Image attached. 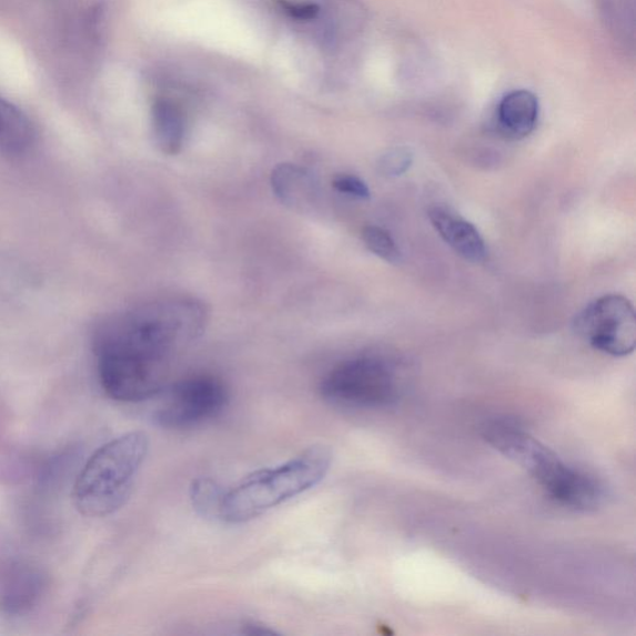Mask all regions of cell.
I'll list each match as a JSON object with an SVG mask.
<instances>
[{
    "label": "cell",
    "mask_w": 636,
    "mask_h": 636,
    "mask_svg": "<svg viewBox=\"0 0 636 636\" xmlns=\"http://www.w3.org/2000/svg\"><path fill=\"white\" fill-rule=\"evenodd\" d=\"M484 437L509 461L526 468L556 503L578 511L597 508L604 497L598 479L568 466L515 422L493 421Z\"/></svg>",
    "instance_id": "obj_2"
},
{
    "label": "cell",
    "mask_w": 636,
    "mask_h": 636,
    "mask_svg": "<svg viewBox=\"0 0 636 636\" xmlns=\"http://www.w3.org/2000/svg\"><path fill=\"white\" fill-rule=\"evenodd\" d=\"M427 216L436 233L458 256L474 264L485 262V240L474 224L444 206H433Z\"/></svg>",
    "instance_id": "obj_8"
},
{
    "label": "cell",
    "mask_w": 636,
    "mask_h": 636,
    "mask_svg": "<svg viewBox=\"0 0 636 636\" xmlns=\"http://www.w3.org/2000/svg\"><path fill=\"white\" fill-rule=\"evenodd\" d=\"M575 327L594 350L609 356L625 357L635 350V310L623 295H604L590 302L578 314Z\"/></svg>",
    "instance_id": "obj_7"
},
{
    "label": "cell",
    "mask_w": 636,
    "mask_h": 636,
    "mask_svg": "<svg viewBox=\"0 0 636 636\" xmlns=\"http://www.w3.org/2000/svg\"><path fill=\"white\" fill-rule=\"evenodd\" d=\"M150 450L149 436L131 432L102 445L83 466L74 503L87 517H105L127 504Z\"/></svg>",
    "instance_id": "obj_4"
},
{
    "label": "cell",
    "mask_w": 636,
    "mask_h": 636,
    "mask_svg": "<svg viewBox=\"0 0 636 636\" xmlns=\"http://www.w3.org/2000/svg\"><path fill=\"white\" fill-rule=\"evenodd\" d=\"M321 397L346 408H385L398 400L400 384L392 364L362 356L339 364L320 384Z\"/></svg>",
    "instance_id": "obj_5"
},
{
    "label": "cell",
    "mask_w": 636,
    "mask_h": 636,
    "mask_svg": "<svg viewBox=\"0 0 636 636\" xmlns=\"http://www.w3.org/2000/svg\"><path fill=\"white\" fill-rule=\"evenodd\" d=\"M366 12L359 0H330L326 23L329 43L350 39L361 31Z\"/></svg>",
    "instance_id": "obj_14"
},
{
    "label": "cell",
    "mask_w": 636,
    "mask_h": 636,
    "mask_svg": "<svg viewBox=\"0 0 636 636\" xmlns=\"http://www.w3.org/2000/svg\"><path fill=\"white\" fill-rule=\"evenodd\" d=\"M362 239L370 252L384 260V262L390 264H400L402 262V252L385 229L367 225L362 231Z\"/></svg>",
    "instance_id": "obj_16"
},
{
    "label": "cell",
    "mask_w": 636,
    "mask_h": 636,
    "mask_svg": "<svg viewBox=\"0 0 636 636\" xmlns=\"http://www.w3.org/2000/svg\"><path fill=\"white\" fill-rule=\"evenodd\" d=\"M271 185L279 200L292 208H304L314 202V176L297 164H279L271 174Z\"/></svg>",
    "instance_id": "obj_11"
},
{
    "label": "cell",
    "mask_w": 636,
    "mask_h": 636,
    "mask_svg": "<svg viewBox=\"0 0 636 636\" xmlns=\"http://www.w3.org/2000/svg\"><path fill=\"white\" fill-rule=\"evenodd\" d=\"M246 633L250 635H271L273 630L265 629L262 624L249 623L245 625Z\"/></svg>",
    "instance_id": "obj_20"
},
{
    "label": "cell",
    "mask_w": 636,
    "mask_h": 636,
    "mask_svg": "<svg viewBox=\"0 0 636 636\" xmlns=\"http://www.w3.org/2000/svg\"><path fill=\"white\" fill-rule=\"evenodd\" d=\"M33 140L34 131L26 114L0 98V145L9 152L22 153Z\"/></svg>",
    "instance_id": "obj_13"
},
{
    "label": "cell",
    "mask_w": 636,
    "mask_h": 636,
    "mask_svg": "<svg viewBox=\"0 0 636 636\" xmlns=\"http://www.w3.org/2000/svg\"><path fill=\"white\" fill-rule=\"evenodd\" d=\"M539 113L538 100L527 90H515L498 103L497 127L505 138L523 140L535 130Z\"/></svg>",
    "instance_id": "obj_10"
},
{
    "label": "cell",
    "mask_w": 636,
    "mask_h": 636,
    "mask_svg": "<svg viewBox=\"0 0 636 636\" xmlns=\"http://www.w3.org/2000/svg\"><path fill=\"white\" fill-rule=\"evenodd\" d=\"M229 402L225 384L213 375L201 374L175 383L154 413L164 430L185 431L210 422Z\"/></svg>",
    "instance_id": "obj_6"
},
{
    "label": "cell",
    "mask_w": 636,
    "mask_h": 636,
    "mask_svg": "<svg viewBox=\"0 0 636 636\" xmlns=\"http://www.w3.org/2000/svg\"><path fill=\"white\" fill-rule=\"evenodd\" d=\"M43 589L41 572L20 563L10 567L0 582V607L8 614H24L36 606Z\"/></svg>",
    "instance_id": "obj_9"
},
{
    "label": "cell",
    "mask_w": 636,
    "mask_h": 636,
    "mask_svg": "<svg viewBox=\"0 0 636 636\" xmlns=\"http://www.w3.org/2000/svg\"><path fill=\"white\" fill-rule=\"evenodd\" d=\"M152 130L155 144L166 155L179 154L185 138L182 110L170 100H158L152 108Z\"/></svg>",
    "instance_id": "obj_12"
},
{
    "label": "cell",
    "mask_w": 636,
    "mask_h": 636,
    "mask_svg": "<svg viewBox=\"0 0 636 636\" xmlns=\"http://www.w3.org/2000/svg\"><path fill=\"white\" fill-rule=\"evenodd\" d=\"M206 310L194 299H166L114 316L97 333L103 391L114 401L139 403L166 387L172 362L200 337Z\"/></svg>",
    "instance_id": "obj_1"
},
{
    "label": "cell",
    "mask_w": 636,
    "mask_h": 636,
    "mask_svg": "<svg viewBox=\"0 0 636 636\" xmlns=\"http://www.w3.org/2000/svg\"><path fill=\"white\" fill-rule=\"evenodd\" d=\"M326 446H311L291 461L246 476L224 493L221 515L229 524H243L319 485L330 472Z\"/></svg>",
    "instance_id": "obj_3"
},
{
    "label": "cell",
    "mask_w": 636,
    "mask_h": 636,
    "mask_svg": "<svg viewBox=\"0 0 636 636\" xmlns=\"http://www.w3.org/2000/svg\"><path fill=\"white\" fill-rule=\"evenodd\" d=\"M413 153L410 149L398 148L383 154L378 170L385 176H400L411 169Z\"/></svg>",
    "instance_id": "obj_17"
},
{
    "label": "cell",
    "mask_w": 636,
    "mask_h": 636,
    "mask_svg": "<svg viewBox=\"0 0 636 636\" xmlns=\"http://www.w3.org/2000/svg\"><path fill=\"white\" fill-rule=\"evenodd\" d=\"M224 493L212 478H196L191 487L192 505L198 514L205 517L221 515Z\"/></svg>",
    "instance_id": "obj_15"
},
{
    "label": "cell",
    "mask_w": 636,
    "mask_h": 636,
    "mask_svg": "<svg viewBox=\"0 0 636 636\" xmlns=\"http://www.w3.org/2000/svg\"><path fill=\"white\" fill-rule=\"evenodd\" d=\"M332 186L335 188L337 192L357 198V200L366 201L371 196L369 185L356 175H337L336 179L332 181Z\"/></svg>",
    "instance_id": "obj_18"
},
{
    "label": "cell",
    "mask_w": 636,
    "mask_h": 636,
    "mask_svg": "<svg viewBox=\"0 0 636 636\" xmlns=\"http://www.w3.org/2000/svg\"><path fill=\"white\" fill-rule=\"evenodd\" d=\"M281 10L297 20H312L320 14V7L314 3L291 2V0H276Z\"/></svg>",
    "instance_id": "obj_19"
}]
</instances>
